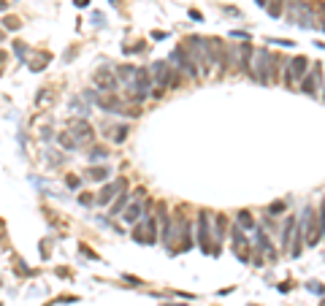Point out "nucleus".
I'll list each match as a JSON object with an SVG mask.
<instances>
[{
    "instance_id": "20",
    "label": "nucleus",
    "mask_w": 325,
    "mask_h": 306,
    "mask_svg": "<svg viewBox=\"0 0 325 306\" xmlns=\"http://www.w3.org/2000/svg\"><path fill=\"white\" fill-rule=\"evenodd\" d=\"M8 8V0H0V11H5Z\"/></svg>"
},
{
    "instance_id": "4",
    "label": "nucleus",
    "mask_w": 325,
    "mask_h": 306,
    "mask_svg": "<svg viewBox=\"0 0 325 306\" xmlns=\"http://www.w3.org/2000/svg\"><path fill=\"white\" fill-rule=\"evenodd\" d=\"M290 73H293L295 79H298V76H304V73H306V57H295V60H293V65H290Z\"/></svg>"
},
{
    "instance_id": "3",
    "label": "nucleus",
    "mask_w": 325,
    "mask_h": 306,
    "mask_svg": "<svg viewBox=\"0 0 325 306\" xmlns=\"http://www.w3.org/2000/svg\"><path fill=\"white\" fill-rule=\"evenodd\" d=\"M119 187H122V182H119V184H108V187H103V193H101V198H98V204H101V206L111 204V195L117 193Z\"/></svg>"
},
{
    "instance_id": "2",
    "label": "nucleus",
    "mask_w": 325,
    "mask_h": 306,
    "mask_svg": "<svg viewBox=\"0 0 325 306\" xmlns=\"http://www.w3.org/2000/svg\"><path fill=\"white\" fill-rule=\"evenodd\" d=\"M73 141H90L92 138V128L90 122H84V119H79V122H73Z\"/></svg>"
},
{
    "instance_id": "5",
    "label": "nucleus",
    "mask_w": 325,
    "mask_h": 306,
    "mask_svg": "<svg viewBox=\"0 0 325 306\" xmlns=\"http://www.w3.org/2000/svg\"><path fill=\"white\" fill-rule=\"evenodd\" d=\"M201 247H203V252L209 250V219H206V214H201Z\"/></svg>"
},
{
    "instance_id": "7",
    "label": "nucleus",
    "mask_w": 325,
    "mask_h": 306,
    "mask_svg": "<svg viewBox=\"0 0 325 306\" xmlns=\"http://www.w3.org/2000/svg\"><path fill=\"white\" fill-rule=\"evenodd\" d=\"M98 106L106 108V111H111V108H117V106H119V101H117L114 95H101V98H98Z\"/></svg>"
},
{
    "instance_id": "9",
    "label": "nucleus",
    "mask_w": 325,
    "mask_h": 306,
    "mask_svg": "<svg viewBox=\"0 0 325 306\" xmlns=\"http://www.w3.org/2000/svg\"><path fill=\"white\" fill-rule=\"evenodd\" d=\"M46 62H49V54H38L36 60H30V71H44Z\"/></svg>"
},
{
    "instance_id": "6",
    "label": "nucleus",
    "mask_w": 325,
    "mask_h": 306,
    "mask_svg": "<svg viewBox=\"0 0 325 306\" xmlns=\"http://www.w3.org/2000/svg\"><path fill=\"white\" fill-rule=\"evenodd\" d=\"M168 73H171V68H168L165 62H158V65H155V76H158V82L162 84V87L168 84Z\"/></svg>"
},
{
    "instance_id": "12",
    "label": "nucleus",
    "mask_w": 325,
    "mask_h": 306,
    "mask_svg": "<svg viewBox=\"0 0 325 306\" xmlns=\"http://www.w3.org/2000/svg\"><path fill=\"white\" fill-rule=\"evenodd\" d=\"M57 141H60L65 149H73V147H76V141H73V136H68V133H60V138H57Z\"/></svg>"
},
{
    "instance_id": "10",
    "label": "nucleus",
    "mask_w": 325,
    "mask_h": 306,
    "mask_svg": "<svg viewBox=\"0 0 325 306\" xmlns=\"http://www.w3.org/2000/svg\"><path fill=\"white\" fill-rule=\"evenodd\" d=\"M138 214H141V204H133L130 209L125 211V219H127V222H136V217H138Z\"/></svg>"
},
{
    "instance_id": "16",
    "label": "nucleus",
    "mask_w": 325,
    "mask_h": 306,
    "mask_svg": "<svg viewBox=\"0 0 325 306\" xmlns=\"http://www.w3.org/2000/svg\"><path fill=\"white\" fill-rule=\"evenodd\" d=\"M92 160H98V157H106V149L103 147H98V149H92V154H90Z\"/></svg>"
},
{
    "instance_id": "21",
    "label": "nucleus",
    "mask_w": 325,
    "mask_h": 306,
    "mask_svg": "<svg viewBox=\"0 0 325 306\" xmlns=\"http://www.w3.org/2000/svg\"><path fill=\"white\" fill-rule=\"evenodd\" d=\"M3 62H5V51H0V65H3Z\"/></svg>"
},
{
    "instance_id": "8",
    "label": "nucleus",
    "mask_w": 325,
    "mask_h": 306,
    "mask_svg": "<svg viewBox=\"0 0 325 306\" xmlns=\"http://www.w3.org/2000/svg\"><path fill=\"white\" fill-rule=\"evenodd\" d=\"M52 98H54V92H52L49 87H44V90H41V92H38V98H36V106H38V108H44V106H46V103H49V101H52Z\"/></svg>"
},
{
    "instance_id": "17",
    "label": "nucleus",
    "mask_w": 325,
    "mask_h": 306,
    "mask_svg": "<svg viewBox=\"0 0 325 306\" xmlns=\"http://www.w3.org/2000/svg\"><path fill=\"white\" fill-rule=\"evenodd\" d=\"M239 219H241V225H244V228H252V217H249V214H244V211H241Z\"/></svg>"
},
{
    "instance_id": "15",
    "label": "nucleus",
    "mask_w": 325,
    "mask_h": 306,
    "mask_svg": "<svg viewBox=\"0 0 325 306\" xmlns=\"http://www.w3.org/2000/svg\"><path fill=\"white\" fill-rule=\"evenodd\" d=\"M127 138V128L122 125V128H117V133H114V141H125Z\"/></svg>"
},
{
    "instance_id": "22",
    "label": "nucleus",
    "mask_w": 325,
    "mask_h": 306,
    "mask_svg": "<svg viewBox=\"0 0 325 306\" xmlns=\"http://www.w3.org/2000/svg\"><path fill=\"white\" fill-rule=\"evenodd\" d=\"M76 5H87V0H79V3Z\"/></svg>"
},
{
    "instance_id": "11",
    "label": "nucleus",
    "mask_w": 325,
    "mask_h": 306,
    "mask_svg": "<svg viewBox=\"0 0 325 306\" xmlns=\"http://www.w3.org/2000/svg\"><path fill=\"white\" fill-rule=\"evenodd\" d=\"M87 176H90L92 182H98V179H106L108 171H106V168H90V171H87Z\"/></svg>"
},
{
    "instance_id": "13",
    "label": "nucleus",
    "mask_w": 325,
    "mask_h": 306,
    "mask_svg": "<svg viewBox=\"0 0 325 306\" xmlns=\"http://www.w3.org/2000/svg\"><path fill=\"white\" fill-rule=\"evenodd\" d=\"M3 25H5V30H19V19L16 16H5Z\"/></svg>"
},
{
    "instance_id": "23",
    "label": "nucleus",
    "mask_w": 325,
    "mask_h": 306,
    "mask_svg": "<svg viewBox=\"0 0 325 306\" xmlns=\"http://www.w3.org/2000/svg\"><path fill=\"white\" fill-rule=\"evenodd\" d=\"M0 225H3V222H0Z\"/></svg>"
},
{
    "instance_id": "1",
    "label": "nucleus",
    "mask_w": 325,
    "mask_h": 306,
    "mask_svg": "<svg viewBox=\"0 0 325 306\" xmlns=\"http://www.w3.org/2000/svg\"><path fill=\"white\" fill-rule=\"evenodd\" d=\"M95 84H98V90L111 92L114 87H117V79H114V73L108 71V68H98L95 71Z\"/></svg>"
},
{
    "instance_id": "18",
    "label": "nucleus",
    "mask_w": 325,
    "mask_h": 306,
    "mask_svg": "<svg viewBox=\"0 0 325 306\" xmlns=\"http://www.w3.org/2000/svg\"><path fill=\"white\" fill-rule=\"evenodd\" d=\"M279 5H282L279 0H274V3H271V14H274V16H279V14H282V8H279Z\"/></svg>"
},
{
    "instance_id": "14",
    "label": "nucleus",
    "mask_w": 325,
    "mask_h": 306,
    "mask_svg": "<svg viewBox=\"0 0 325 306\" xmlns=\"http://www.w3.org/2000/svg\"><path fill=\"white\" fill-rule=\"evenodd\" d=\"M125 204H127V195H119V201H117V204H114V214H119V209H125Z\"/></svg>"
},
{
    "instance_id": "19",
    "label": "nucleus",
    "mask_w": 325,
    "mask_h": 306,
    "mask_svg": "<svg viewBox=\"0 0 325 306\" xmlns=\"http://www.w3.org/2000/svg\"><path fill=\"white\" fill-rule=\"evenodd\" d=\"M68 187H79V176H68Z\"/></svg>"
}]
</instances>
